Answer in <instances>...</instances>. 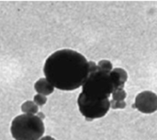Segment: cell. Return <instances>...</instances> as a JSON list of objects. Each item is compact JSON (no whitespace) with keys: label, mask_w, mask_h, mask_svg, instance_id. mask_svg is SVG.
<instances>
[{"label":"cell","mask_w":157,"mask_h":140,"mask_svg":"<svg viewBox=\"0 0 157 140\" xmlns=\"http://www.w3.org/2000/svg\"><path fill=\"white\" fill-rule=\"evenodd\" d=\"M44 73L55 88L63 91L77 90L87 79L88 61L84 56L71 49H61L46 60Z\"/></svg>","instance_id":"cell-1"},{"label":"cell","mask_w":157,"mask_h":140,"mask_svg":"<svg viewBox=\"0 0 157 140\" xmlns=\"http://www.w3.org/2000/svg\"><path fill=\"white\" fill-rule=\"evenodd\" d=\"M89 73L82 86V94L87 98L95 101L109 99L116 86L111 72H105L98 68L93 61H88Z\"/></svg>","instance_id":"cell-2"},{"label":"cell","mask_w":157,"mask_h":140,"mask_svg":"<svg viewBox=\"0 0 157 140\" xmlns=\"http://www.w3.org/2000/svg\"><path fill=\"white\" fill-rule=\"evenodd\" d=\"M45 132L44 122L37 115L23 114L13 119L10 133L15 140H39Z\"/></svg>","instance_id":"cell-3"},{"label":"cell","mask_w":157,"mask_h":140,"mask_svg":"<svg viewBox=\"0 0 157 140\" xmlns=\"http://www.w3.org/2000/svg\"><path fill=\"white\" fill-rule=\"evenodd\" d=\"M78 109L87 121H92L104 117L109 110L111 105L109 99L95 101L87 98L82 93L78 97Z\"/></svg>","instance_id":"cell-4"},{"label":"cell","mask_w":157,"mask_h":140,"mask_svg":"<svg viewBox=\"0 0 157 140\" xmlns=\"http://www.w3.org/2000/svg\"><path fill=\"white\" fill-rule=\"evenodd\" d=\"M132 108L141 113L152 114L157 110V95L151 91H144L138 94Z\"/></svg>","instance_id":"cell-5"},{"label":"cell","mask_w":157,"mask_h":140,"mask_svg":"<svg viewBox=\"0 0 157 140\" xmlns=\"http://www.w3.org/2000/svg\"><path fill=\"white\" fill-rule=\"evenodd\" d=\"M35 90L39 94L48 96L54 92L55 87L46 78H40L35 82Z\"/></svg>","instance_id":"cell-6"},{"label":"cell","mask_w":157,"mask_h":140,"mask_svg":"<svg viewBox=\"0 0 157 140\" xmlns=\"http://www.w3.org/2000/svg\"><path fill=\"white\" fill-rule=\"evenodd\" d=\"M21 110L24 114H35L38 113L39 110V107L35 103V102L32 101H27L25 102L22 106H21Z\"/></svg>","instance_id":"cell-7"},{"label":"cell","mask_w":157,"mask_h":140,"mask_svg":"<svg viewBox=\"0 0 157 140\" xmlns=\"http://www.w3.org/2000/svg\"><path fill=\"white\" fill-rule=\"evenodd\" d=\"M126 97L127 94L124 89H118L112 93V100L114 101H124Z\"/></svg>","instance_id":"cell-8"},{"label":"cell","mask_w":157,"mask_h":140,"mask_svg":"<svg viewBox=\"0 0 157 140\" xmlns=\"http://www.w3.org/2000/svg\"><path fill=\"white\" fill-rule=\"evenodd\" d=\"M97 66L100 70L105 72H112V64L111 61L108 60H102L99 61L97 64Z\"/></svg>","instance_id":"cell-9"},{"label":"cell","mask_w":157,"mask_h":140,"mask_svg":"<svg viewBox=\"0 0 157 140\" xmlns=\"http://www.w3.org/2000/svg\"><path fill=\"white\" fill-rule=\"evenodd\" d=\"M111 108L112 109H124L126 107L127 104L124 101H114L112 100L110 102Z\"/></svg>","instance_id":"cell-10"},{"label":"cell","mask_w":157,"mask_h":140,"mask_svg":"<svg viewBox=\"0 0 157 140\" xmlns=\"http://www.w3.org/2000/svg\"><path fill=\"white\" fill-rule=\"evenodd\" d=\"M47 97L44 96V95H42V94H36L35 97H34V102L37 106H44L47 102Z\"/></svg>","instance_id":"cell-11"},{"label":"cell","mask_w":157,"mask_h":140,"mask_svg":"<svg viewBox=\"0 0 157 140\" xmlns=\"http://www.w3.org/2000/svg\"><path fill=\"white\" fill-rule=\"evenodd\" d=\"M39 140H56L54 138H52L51 136H44V137H42Z\"/></svg>","instance_id":"cell-12"},{"label":"cell","mask_w":157,"mask_h":140,"mask_svg":"<svg viewBox=\"0 0 157 140\" xmlns=\"http://www.w3.org/2000/svg\"><path fill=\"white\" fill-rule=\"evenodd\" d=\"M37 116L39 118H40V119H42V120L45 118V115H44V113H42V112H39L37 114Z\"/></svg>","instance_id":"cell-13"}]
</instances>
